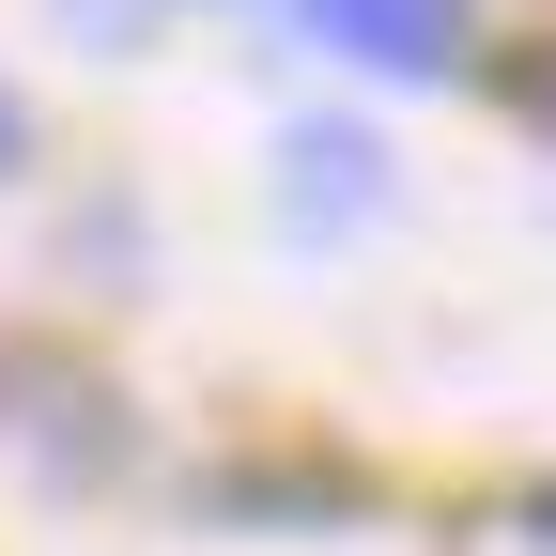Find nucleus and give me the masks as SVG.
Masks as SVG:
<instances>
[{"mask_svg": "<svg viewBox=\"0 0 556 556\" xmlns=\"http://www.w3.org/2000/svg\"><path fill=\"white\" fill-rule=\"evenodd\" d=\"M340 62H387V78H448L464 62V0H294Z\"/></svg>", "mask_w": 556, "mask_h": 556, "instance_id": "f257e3e1", "label": "nucleus"}, {"mask_svg": "<svg viewBox=\"0 0 556 556\" xmlns=\"http://www.w3.org/2000/svg\"><path fill=\"white\" fill-rule=\"evenodd\" d=\"M0 155H16V109H0Z\"/></svg>", "mask_w": 556, "mask_h": 556, "instance_id": "f03ea898", "label": "nucleus"}]
</instances>
